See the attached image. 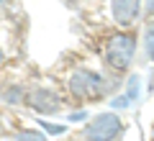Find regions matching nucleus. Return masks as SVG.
Masks as SVG:
<instances>
[{
    "instance_id": "9",
    "label": "nucleus",
    "mask_w": 154,
    "mask_h": 141,
    "mask_svg": "<svg viewBox=\"0 0 154 141\" xmlns=\"http://www.w3.org/2000/svg\"><path fill=\"white\" fill-rule=\"evenodd\" d=\"M0 62H3V54H0Z\"/></svg>"
},
{
    "instance_id": "3",
    "label": "nucleus",
    "mask_w": 154,
    "mask_h": 141,
    "mask_svg": "<svg viewBox=\"0 0 154 141\" xmlns=\"http://www.w3.org/2000/svg\"><path fill=\"white\" fill-rule=\"evenodd\" d=\"M69 90L72 95H77V98H98L100 92H103V80H100V75H95V72H75V75L69 77Z\"/></svg>"
},
{
    "instance_id": "1",
    "label": "nucleus",
    "mask_w": 154,
    "mask_h": 141,
    "mask_svg": "<svg viewBox=\"0 0 154 141\" xmlns=\"http://www.w3.org/2000/svg\"><path fill=\"white\" fill-rule=\"evenodd\" d=\"M134 49H136V38L131 33H118V36L110 38L108 44V64L113 69H126L134 59Z\"/></svg>"
},
{
    "instance_id": "7",
    "label": "nucleus",
    "mask_w": 154,
    "mask_h": 141,
    "mask_svg": "<svg viewBox=\"0 0 154 141\" xmlns=\"http://www.w3.org/2000/svg\"><path fill=\"white\" fill-rule=\"evenodd\" d=\"M18 141H46L44 133H38V131H26V133L18 136Z\"/></svg>"
},
{
    "instance_id": "6",
    "label": "nucleus",
    "mask_w": 154,
    "mask_h": 141,
    "mask_svg": "<svg viewBox=\"0 0 154 141\" xmlns=\"http://www.w3.org/2000/svg\"><path fill=\"white\" fill-rule=\"evenodd\" d=\"M144 44H146V54H149V59H154V23H149V26H146Z\"/></svg>"
},
{
    "instance_id": "2",
    "label": "nucleus",
    "mask_w": 154,
    "mask_h": 141,
    "mask_svg": "<svg viewBox=\"0 0 154 141\" xmlns=\"http://www.w3.org/2000/svg\"><path fill=\"white\" fill-rule=\"evenodd\" d=\"M118 131H121V118L113 113H103L88 123L85 139L88 141H113V136H118Z\"/></svg>"
},
{
    "instance_id": "8",
    "label": "nucleus",
    "mask_w": 154,
    "mask_h": 141,
    "mask_svg": "<svg viewBox=\"0 0 154 141\" xmlns=\"http://www.w3.org/2000/svg\"><path fill=\"white\" fill-rule=\"evenodd\" d=\"M146 11H149V13H154V0H146Z\"/></svg>"
},
{
    "instance_id": "4",
    "label": "nucleus",
    "mask_w": 154,
    "mask_h": 141,
    "mask_svg": "<svg viewBox=\"0 0 154 141\" xmlns=\"http://www.w3.org/2000/svg\"><path fill=\"white\" fill-rule=\"evenodd\" d=\"M139 0H110V8H113V18L121 26H131L139 16Z\"/></svg>"
},
{
    "instance_id": "5",
    "label": "nucleus",
    "mask_w": 154,
    "mask_h": 141,
    "mask_svg": "<svg viewBox=\"0 0 154 141\" xmlns=\"http://www.w3.org/2000/svg\"><path fill=\"white\" fill-rule=\"evenodd\" d=\"M28 103H31V108L41 110V113H54V110L59 108V100H57L51 92H46V90L31 92V95H28Z\"/></svg>"
}]
</instances>
